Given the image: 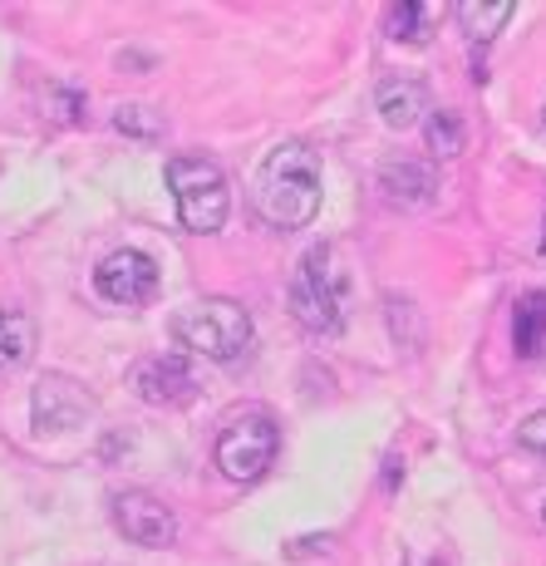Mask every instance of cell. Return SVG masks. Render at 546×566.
Masks as SVG:
<instances>
[{"label": "cell", "mask_w": 546, "mask_h": 566, "mask_svg": "<svg viewBox=\"0 0 546 566\" xmlns=\"http://www.w3.org/2000/svg\"><path fill=\"white\" fill-rule=\"evenodd\" d=\"M30 409H35V423L40 429H50V433H70V429H80L84 419H90L94 409V395L80 385V379H70V375H45L35 385V399H30Z\"/></svg>", "instance_id": "cell-9"}, {"label": "cell", "mask_w": 546, "mask_h": 566, "mask_svg": "<svg viewBox=\"0 0 546 566\" xmlns=\"http://www.w3.org/2000/svg\"><path fill=\"white\" fill-rule=\"evenodd\" d=\"M379 192H385L395 207H403V212H419V207H429L433 198H439V178H433L429 163L395 158V163L379 168Z\"/></svg>", "instance_id": "cell-10"}, {"label": "cell", "mask_w": 546, "mask_h": 566, "mask_svg": "<svg viewBox=\"0 0 546 566\" xmlns=\"http://www.w3.org/2000/svg\"><path fill=\"white\" fill-rule=\"evenodd\" d=\"M94 291H99L108 306H124V311L148 306L158 296V261L148 252H138V247H118L94 271Z\"/></svg>", "instance_id": "cell-6"}, {"label": "cell", "mask_w": 546, "mask_h": 566, "mask_svg": "<svg viewBox=\"0 0 546 566\" xmlns=\"http://www.w3.org/2000/svg\"><path fill=\"white\" fill-rule=\"evenodd\" d=\"M517 439H522V449H532V453H542V459H546V409L532 413V419L522 423Z\"/></svg>", "instance_id": "cell-18"}, {"label": "cell", "mask_w": 546, "mask_h": 566, "mask_svg": "<svg viewBox=\"0 0 546 566\" xmlns=\"http://www.w3.org/2000/svg\"><path fill=\"white\" fill-rule=\"evenodd\" d=\"M291 315H296L301 331L311 335H335L345 325V281L335 271V252L330 247H311L301 256L296 276H291Z\"/></svg>", "instance_id": "cell-4"}, {"label": "cell", "mask_w": 546, "mask_h": 566, "mask_svg": "<svg viewBox=\"0 0 546 566\" xmlns=\"http://www.w3.org/2000/svg\"><path fill=\"white\" fill-rule=\"evenodd\" d=\"M542 252H546V237H542Z\"/></svg>", "instance_id": "cell-19"}, {"label": "cell", "mask_w": 546, "mask_h": 566, "mask_svg": "<svg viewBox=\"0 0 546 566\" xmlns=\"http://www.w3.org/2000/svg\"><path fill=\"white\" fill-rule=\"evenodd\" d=\"M439 20V6H423V0H403V6L389 10V35L395 40H409V45H419V40H429V25Z\"/></svg>", "instance_id": "cell-16"}, {"label": "cell", "mask_w": 546, "mask_h": 566, "mask_svg": "<svg viewBox=\"0 0 546 566\" xmlns=\"http://www.w3.org/2000/svg\"><path fill=\"white\" fill-rule=\"evenodd\" d=\"M542 517H546V503H542Z\"/></svg>", "instance_id": "cell-20"}, {"label": "cell", "mask_w": 546, "mask_h": 566, "mask_svg": "<svg viewBox=\"0 0 546 566\" xmlns=\"http://www.w3.org/2000/svg\"><path fill=\"white\" fill-rule=\"evenodd\" d=\"M114 128L118 134H134V138H162V114H153L148 104H118Z\"/></svg>", "instance_id": "cell-17"}, {"label": "cell", "mask_w": 546, "mask_h": 566, "mask_svg": "<svg viewBox=\"0 0 546 566\" xmlns=\"http://www.w3.org/2000/svg\"><path fill=\"white\" fill-rule=\"evenodd\" d=\"M453 15L463 20V30L477 40V45H487V40L517 15V6H512V0H497V6H487V0H463V6H453Z\"/></svg>", "instance_id": "cell-14"}, {"label": "cell", "mask_w": 546, "mask_h": 566, "mask_svg": "<svg viewBox=\"0 0 546 566\" xmlns=\"http://www.w3.org/2000/svg\"><path fill=\"white\" fill-rule=\"evenodd\" d=\"M172 340L188 355H202L212 365H232V360H242L251 345V311L242 301H227V296L192 301V306H182L172 315Z\"/></svg>", "instance_id": "cell-2"}, {"label": "cell", "mask_w": 546, "mask_h": 566, "mask_svg": "<svg viewBox=\"0 0 546 566\" xmlns=\"http://www.w3.org/2000/svg\"><path fill=\"white\" fill-rule=\"evenodd\" d=\"M35 321L25 311H0V369H20L35 355Z\"/></svg>", "instance_id": "cell-13"}, {"label": "cell", "mask_w": 546, "mask_h": 566, "mask_svg": "<svg viewBox=\"0 0 546 566\" xmlns=\"http://www.w3.org/2000/svg\"><path fill=\"white\" fill-rule=\"evenodd\" d=\"M423 138H429V154L458 158L463 154V118H458L453 108H429V118H423Z\"/></svg>", "instance_id": "cell-15"}, {"label": "cell", "mask_w": 546, "mask_h": 566, "mask_svg": "<svg viewBox=\"0 0 546 566\" xmlns=\"http://www.w3.org/2000/svg\"><path fill=\"white\" fill-rule=\"evenodd\" d=\"M276 453H281V429L266 409L237 413L222 429V439H217V468H222V478H232V483H256V478H266Z\"/></svg>", "instance_id": "cell-5"}, {"label": "cell", "mask_w": 546, "mask_h": 566, "mask_svg": "<svg viewBox=\"0 0 546 566\" xmlns=\"http://www.w3.org/2000/svg\"><path fill=\"white\" fill-rule=\"evenodd\" d=\"M512 345H517L522 360L542 355V345H546V291H527V296L517 301V311H512Z\"/></svg>", "instance_id": "cell-12"}, {"label": "cell", "mask_w": 546, "mask_h": 566, "mask_svg": "<svg viewBox=\"0 0 546 566\" xmlns=\"http://www.w3.org/2000/svg\"><path fill=\"white\" fill-rule=\"evenodd\" d=\"M375 104L389 128H409V124H419V114H429V94H423L419 80H385Z\"/></svg>", "instance_id": "cell-11"}, {"label": "cell", "mask_w": 546, "mask_h": 566, "mask_svg": "<svg viewBox=\"0 0 546 566\" xmlns=\"http://www.w3.org/2000/svg\"><path fill=\"white\" fill-rule=\"evenodd\" d=\"M114 527L124 532L134 547H172L178 542V517L162 497L144 493V488H128L114 497Z\"/></svg>", "instance_id": "cell-7"}, {"label": "cell", "mask_w": 546, "mask_h": 566, "mask_svg": "<svg viewBox=\"0 0 546 566\" xmlns=\"http://www.w3.org/2000/svg\"><path fill=\"white\" fill-rule=\"evenodd\" d=\"M542 124H546V118H542Z\"/></svg>", "instance_id": "cell-21"}, {"label": "cell", "mask_w": 546, "mask_h": 566, "mask_svg": "<svg viewBox=\"0 0 546 566\" xmlns=\"http://www.w3.org/2000/svg\"><path fill=\"white\" fill-rule=\"evenodd\" d=\"M251 202H256L261 222L276 232H301L315 222L321 212V158L305 144H276L266 154V163L256 168L251 182Z\"/></svg>", "instance_id": "cell-1"}, {"label": "cell", "mask_w": 546, "mask_h": 566, "mask_svg": "<svg viewBox=\"0 0 546 566\" xmlns=\"http://www.w3.org/2000/svg\"><path fill=\"white\" fill-rule=\"evenodd\" d=\"M134 389H138V399L153 405V409H178L198 395V369H192V360L178 355V350L148 355V360L134 369Z\"/></svg>", "instance_id": "cell-8"}, {"label": "cell", "mask_w": 546, "mask_h": 566, "mask_svg": "<svg viewBox=\"0 0 546 566\" xmlns=\"http://www.w3.org/2000/svg\"><path fill=\"white\" fill-rule=\"evenodd\" d=\"M168 188L178 202V217L188 232L212 237L222 232L227 212H232V192H227V172L202 154H178L168 158Z\"/></svg>", "instance_id": "cell-3"}]
</instances>
